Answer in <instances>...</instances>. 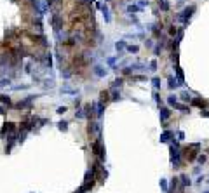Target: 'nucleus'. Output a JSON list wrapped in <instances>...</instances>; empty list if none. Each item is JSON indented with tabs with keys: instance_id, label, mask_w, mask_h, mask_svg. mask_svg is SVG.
<instances>
[{
	"instance_id": "1",
	"label": "nucleus",
	"mask_w": 209,
	"mask_h": 193,
	"mask_svg": "<svg viewBox=\"0 0 209 193\" xmlns=\"http://www.w3.org/2000/svg\"><path fill=\"white\" fill-rule=\"evenodd\" d=\"M199 148H200V144H199V143H195V144H190V146H186V148L183 150V157H185L188 162L195 160V158H197V152H199Z\"/></svg>"
},
{
	"instance_id": "2",
	"label": "nucleus",
	"mask_w": 209,
	"mask_h": 193,
	"mask_svg": "<svg viewBox=\"0 0 209 193\" xmlns=\"http://www.w3.org/2000/svg\"><path fill=\"white\" fill-rule=\"evenodd\" d=\"M192 12H195V7H194V5L186 7L185 11H181L180 14H176V19H178V21H181L183 25H186V23H188V19L192 17Z\"/></svg>"
},
{
	"instance_id": "3",
	"label": "nucleus",
	"mask_w": 209,
	"mask_h": 193,
	"mask_svg": "<svg viewBox=\"0 0 209 193\" xmlns=\"http://www.w3.org/2000/svg\"><path fill=\"white\" fill-rule=\"evenodd\" d=\"M87 132H89V136H91V138H92L94 134H99V132H101V127H99V124H98V122H89Z\"/></svg>"
},
{
	"instance_id": "4",
	"label": "nucleus",
	"mask_w": 209,
	"mask_h": 193,
	"mask_svg": "<svg viewBox=\"0 0 209 193\" xmlns=\"http://www.w3.org/2000/svg\"><path fill=\"white\" fill-rule=\"evenodd\" d=\"M99 98H101V99H99L101 103H104V104H107V103L110 101V91H101Z\"/></svg>"
},
{
	"instance_id": "5",
	"label": "nucleus",
	"mask_w": 209,
	"mask_h": 193,
	"mask_svg": "<svg viewBox=\"0 0 209 193\" xmlns=\"http://www.w3.org/2000/svg\"><path fill=\"white\" fill-rule=\"evenodd\" d=\"M169 115H171V112L167 110V108H160V118L162 120H167V118H169Z\"/></svg>"
},
{
	"instance_id": "6",
	"label": "nucleus",
	"mask_w": 209,
	"mask_h": 193,
	"mask_svg": "<svg viewBox=\"0 0 209 193\" xmlns=\"http://www.w3.org/2000/svg\"><path fill=\"white\" fill-rule=\"evenodd\" d=\"M94 75H98V77H104V75H107V70H103L101 66H96V68H94Z\"/></svg>"
},
{
	"instance_id": "7",
	"label": "nucleus",
	"mask_w": 209,
	"mask_h": 193,
	"mask_svg": "<svg viewBox=\"0 0 209 193\" xmlns=\"http://www.w3.org/2000/svg\"><path fill=\"white\" fill-rule=\"evenodd\" d=\"M58 129H59V131H63V132H65V131H68V122L61 120V122L58 124Z\"/></svg>"
},
{
	"instance_id": "8",
	"label": "nucleus",
	"mask_w": 209,
	"mask_h": 193,
	"mask_svg": "<svg viewBox=\"0 0 209 193\" xmlns=\"http://www.w3.org/2000/svg\"><path fill=\"white\" fill-rule=\"evenodd\" d=\"M178 85H181V83H178V80L171 77V78H169V87H171V89H176V87H178Z\"/></svg>"
},
{
	"instance_id": "9",
	"label": "nucleus",
	"mask_w": 209,
	"mask_h": 193,
	"mask_svg": "<svg viewBox=\"0 0 209 193\" xmlns=\"http://www.w3.org/2000/svg\"><path fill=\"white\" fill-rule=\"evenodd\" d=\"M115 49H117V51H124V49H125V42H124V40L117 42V44H115Z\"/></svg>"
},
{
	"instance_id": "10",
	"label": "nucleus",
	"mask_w": 209,
	"mask_h": 193,
	"mask_svg": "<svg viewBox=\"0 0 209 193\" xmlns=\"http://www.w3.org/2000/svg\"><path fill=\"white\" fill-rule=\"evenodd\" d=\"M171 136H173V132H169V131H167V132H164V134L160 136V141H162V143H165V141H167V139H169Z\"/></svg>"
},
{
	"instance_id": "11",
	"label": "nucleus",
	"mask_w": 209,
	"mask_h": 193,
	"mask_svg": "<svg viewBox=\"0 0 209 193\" xmlns=\"http://www.w3.org/2000/svg\"><path fill=\"white\" fill-rule=\"evenodd\" d=\"M0 101L5 103L7 106H12V103H11V98H9V96H0Z\"/></svg>"
},
{
	"instance_id": "12",
	"label": "nucleus",
	"mask_w": 209,
	"mask_h": 193,
	"mask_svg": "<svg viewBox=\"0 0 209 193\" xmlns=\"http://www.w3.org/2000/svg\"><path fill=\"white\" fill-rule=\"evenodd\" d=\"M159 5H160V9H162V11H167V9H169V4H167L165 0H160Z\"/></svg>"
},
{
	"instance_id": "13",
	"label": "nucleus",
	"mask_w": 209,
	"mask_h": 193,
	"mask_svg": "<svg viewBox=\"0 0 209 193\" xmlns=\"http://www.w3.org/2000/svg\"><path fill=\"white\" fill-rule=\"evenodd\" d=\"M127 11H129V12H139V11H141V7H139V5H129V7H127Z\"/></svg>"
},
{
	"instance_id": "14",
	"label": "nucleus",
	"mask_w": 209,
	"mask_h": 193,
	"mask_svg": "<svg viewBox=\"0 0 209 193\" xmlns=\"http://www.w3.org/2000/svg\"><path fill=\"white\" fill-rule=\"evenodd\" d=\"M122 85H124V80H122V78H117V80L113 82V87H115V89H117V87H122Z\"/></svg>"
},
{
	"instance_id": "15",
	"label": "nucleus",
	"mask_w": 209,
	"mask_h": 193,
	"mask_svg": "<svg viewBox=\"0 0 209 193\" xmlns=\"http://www.w3.org/2000/svg\"><path fill=\"white\" fill-rule=\"evenodd\" d=\"M152 82H153V87H155V89H159V87H160V78H157V77H155V78H152Z\"/></svg>"
},
{
	"instance_id": "16",
	"label": "nucleus",
	"mask_w": 209,
	"mask_h": 193,
	"mask_svg": "<svg viewBox=\"0 0 209 193\" xmlns=\"http://www.w3.org/2000/svg\"><path fill=\"white\" fill-rule=\"evenodd\" d=\"M125 49L129 52H138V45H125Z\"/></svg>"
},
{
	"instance_id": "17",
	"label": "nucleus",
	"mask_w": 209,
	"mask_h": 193,
	"mask_svg": "<svg viewBox=\"0 0 209 193\" xmlns=\"http://www.w3.org/2000/svg\"><path fill=\"white\" fill-rule=\"evenodd\" d=\"M84 117H86L84 110H77V113H75V118H84Z\"/></svg>"
},
{
	"instance_id": "18",
	"label": "nucleus",
	"mask_w": 209,
	"mask_h": 193,
	"mask_svg": "<svg viewBox=\"0 0 209 193\" xmlns=\"http://www.w3.org/2000/svg\"><path fill=\"white\" fill-rule=\"evenodd\" d=\"M181 181H183V186H190V179L186 176H181Z\"/></svg>"
},
{
	"instance_id": "19",
	"label": "nucleus",
	"mask_w": 209,
	"mask_h": 193,
	"mask_svg": "<svg viewBox=\"0 0 209 193\" xmlns=\"http://www.w3.org/2000/svg\"><path fill=\"white\" fill-rule=\"evenodd\" d=\"M110 99H113V101H117V99H120V94H119L117 91H113V92H112V98H110Z\"/></svg>"
},
{
	"instance_id": "20",
	"label": "nucleus",
	"mask_w": 209,
	"mask_h": 193,
	"mask_svg": "<svg viewBox=\"0 0 209 193\" xmlns=\"http://www.w3.org/2000/svg\"><path fill=\"white\" fill-rule=\"evenodd\" d=\"M181 99H183V101H192V98L188 96V92H183V94H181Z\"/></svg>"
},
{
	"instance_id": "21",
	"label": "nucleus",
	"mask_w": 209,
	"mask_h": 193,
	"mask_svg": "<svg viewBox=\"0 0 209 193\" xmlns=\"http://www.w3.org/2000/svg\"><path fill=\"white\" fill-rule=\"evenodd\" d=\"M167 103H169V104L173 106V104L176 103V96H169V99H167Z\"/></svg>"
},
{
	"instance_id": "22",
	"label": "nucleus",
	"mask_w": 209,
	"mask_h": 193,
	"mask_svg": "<svg viewBox=\"0 0 209 193\" xmlns=\"http://www.w3.org/2000/svg\"><path fill=\"white\" fill-rule=\"evenodd\" d=\"M65 112H66V106H59V108H58V113H59V115H63Z\"/></svg>"
},
{
	"instance_id": "23",
	"label": "nucleus",
	"mask_w": 209,
	"mask_h": 193,
	"mask_svg": "<svg viewBox=\"0 0 209 193\" xmlns=\"http://www.w3.org/2000/svg\"><path fill=\"white\" fill-rule=\"evenodd\" d=\"M131 71H133V68H124V70H122V75H129Z\"/></svg>"
},
{
	"instance_id": "24",
	"label": "nucleus",
	"mask_w": 209,
	"mask_h": 193,
	"mask_svg": "<svg viewBox=\"0 0 209 193\" xmlns=\"http://www.w3.org/2000/svg\"><path fill=\"white\" fill-rule=\"evenodd\" d=\"M197 160H199L200 164H204V162H206V155H199V157H197Z\"/></svg>"
},
{
	"instance_id": "25",
	"label": "nucleus",
	"mask_w": 209,
	"mask_h": 193,
	"mask_svg": "<svg viewBox=\"0 0 209 193\" xmlns=\"http://www.w3.org/2000/svg\"><path fill=\"white\" fill-rule=\"evenodd\" d=\"M150 68L155 71V68H157V63H155V61H152V63H150Z\"/></svg>"
},
{
	"instance_id": "26",
	"label": "nucleus",
	"mask_w": 209,
	"mask_h": 193,
	"mask_svg": "<svg viewBox=\"0 0 209 193\" xmlns=\"http://www.w3.org/2000/svg\"><path fill=\"white\" fill-rule=\"evenodd\" d=\"M108 64H115V57H110L108 59Z\"/></svg>"
},
{
	"instance_id": "27",
	"label": "nucleus",
	"mask_w": 209,
	"mask_h": 193,
	"mask_svg": "<svg viewBox=\"0 0 209 193\" xmlns=\"http://www.w3.org/2000/svg\"><path fill=\"white\" fill-rule=\"evenodd\" d=\"M160 184H162V188H164V190H167V184H165V181H164V179L160 181Z\"/></svg>"
},
{
	"instance_id": "28",
	"label": "nucleus",
	"mask_w": 209,
	"mask_h": 193,
	"mask_svg": "<svg viewBox=\"0 0 209 193\" xmlns=\"http://www.w3.org/2000/svg\"><path fill=\"white\" fill-rule=\"evenodd\" d=\"M206 193H209V191H206Z\"/></svg>"
}]
</instances>
